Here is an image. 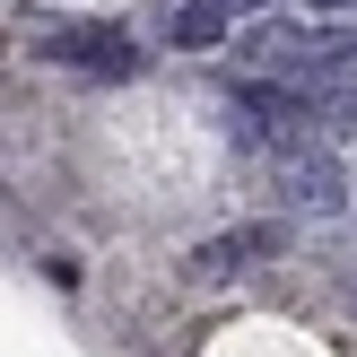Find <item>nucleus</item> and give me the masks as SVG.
<instances>
[{"instance_id": "obj_2", "label": "nucleus", "mask_w": 357, "mask_h": 357, "mask_svg": "<svg viewBox=\"0 0 357 357\" xmlns=\"http://www.w3.org/2000/svg\"><path fill=\"white\" fill-rule=\"evenodd\" d=\"M305 9H357V0H305Z\"/></svg>"}, {"instance_id": "obj_1", "label": "nucleus", "mask_w": 357, "mask_h": 357, "mask_svg": "<svg viewBox=\"0 0 357 357\" xmlns=\"http://www.w3.org/2000/svg\"><path fill=\"white\" fill-rule=\"evenodd\" d=\"M174 35H183V44H209V35H218V9H209V0H183V9H174Z\"/></svg>"}]
</instances>
